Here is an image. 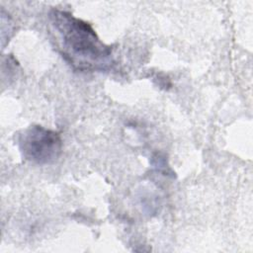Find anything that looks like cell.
Returning a JSON list of instances; mask_svg holds the SVG:
<instances>
[{
  "mask_svg": "<svg viewBox=\"0 0 253 253\" xmlns=\"http://www.w3.org/2000/svg\"><path fill=\"white\" fill-rule=\"evenodd\" d=\"M49 21L63 58L76 70H105L112 63V48L91 25L71 13L52 9Z\"/></svg>",
  "mask_w": 253,
  "mask_h": 253,
  "instance_id": "obj_1",
  "label": "cell"
},
{
  "mask_svg": "<svg viewBox=\"0 0 253 253\" xmlns=\"http://www.w3.org/2000/svg\"><path fill=\"white\" fill-rule=\"evenodd\" d=\"M18 144L23 157L38 165L53 164L62 152L60 135L39 125L26 128L19 135Z\"/></svg>",
  "mask_w": 253,
  "mask_h": 253,
  "instance_id": "obj_2",
  "label": "cell"
}]
</instances>
